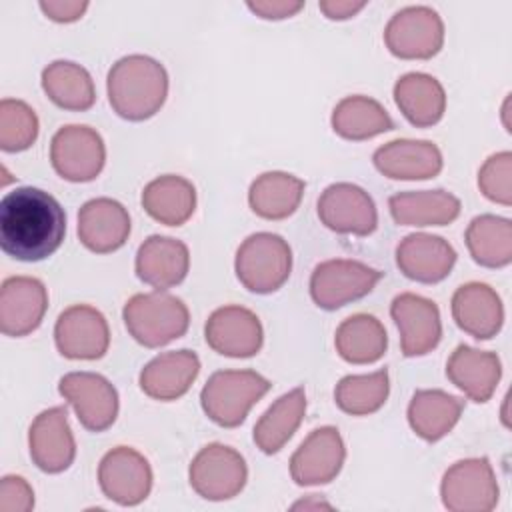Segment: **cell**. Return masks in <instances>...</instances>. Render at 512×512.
I'll return each mask as SVG.
<instances>
[{"mask_svg": "<svg viewBox=\"0 0 512 512\" xmlns=\"http://www.w3.org/2000/svg\"><path fill=\"white\" fill-rule=\"evenodd\" d=\"M334 346L348 364L378 362L388 348V334L382 322L372 314H352L340 322L334 334Z\"/></svg>", "mask_w": 512, "mask_h": 512, "instance_id": "cell-33", "label": "cell"}, {"mask_svg": "<svg viewBox=\"0 0 512 512\" xmlns=\"http://www.w3.org/2000/svg\"><path fill=\"white\" fill-rule=\"evenodd\" d=\"M150 218L166 226H182L196 210V188L178 174H164L150 180L140 196Z\"/></svg>", "mask_w": 512, "mask_h": 512, "instance_id": "cell-30", "label": "cell"}, {"mask_svg": "<svg viewBox=\"0 0 512 512\" xmlns=\"http://www.w3.org/2000/svg\"><path fill=\"white\" fill-rule=\"evenodd\" d=\"M394 102L402 116L416 128H428L446 112L444 86L426 72H408L394 84Z\"/></svg>", "mask_w": 512, "mask_h": 512, "instance_id": "cell-28", "label": "cell"}, {"mask_svg": "<svg viewBox=\"0 0 512 512\" xmlns=\"http://www.w3.org/2000/svg\"><path fill=\"white\" fill-rule=\"evenodd\" d=\"M122 318L130 336L146 348H160L178 340L190 324L186 304L166 290L134 294L126 300Z\"/></svg>", "mask_w": 512, "mask_h": 512, "instance_id": "cell-3", "label": "cell"}, {"mask_svg": "<svg viewBox=\"0 0 512 512\" xmlns=\"http://www.w3.org/2000/svg\"><path fill=\"white\" fill-rule=\"evenodd\" d=\"M508 108H510V96L504 100V106H502V118H504V126H506V130L510 132L512 128H510V124H508Z\"/></svg>", "mask_w": 512, "mask_h": 512, "instance_id": "cell-45", "label": "cell"}, {"mask_svg": "<svg viewBox=\"0 0 512 512\" xmlns=\"http://www.w3.org/2000/svg\"><path fill=\"white\" fill-rule=\"evenodd\" d=\"M206 344L228 358L256 356L264 344L260 318L238 304L216 308L204 324Z\"/></svg>", "mask_w": 512, "mask_h": 512, "instance_id": "cell-15", "label": "cell"}, {"mask_svg": "<svg viewBox=\"0 0 512 512\" xmlns=\"http://www.w3.org/2000/svg\"><path fill=\"white\" fill-rule=\"evenodd\" d=\"M456 264V250L448 240L436 234L414 232L396 246L398 270L422 284L442 282Z\"/></svg>", "mask_w": 512, "mask_h": 512, "instance_id": "cell-20", "label": "cell"}, {"mask_svg": "<svg viewBox=\"0 0 512 512\" xmlns=\"http://www.w3.org/2000/svg\"><path fill=\"white\" fill-rule=\"evenodd\" d=\"M472 260L484 268H504L512 262V222L494 214L470 220L464 234Z\"/></svg>", "mask_w": 512, "mask_h": 512, "instance_id": "cell-36", "label": "cell"}, {"mask_svg": "<svg viewBox=\"0 0 512 512\" xmlns=\"http://www.w3.org/2000/svg\"><path fill=\"white\" fill-rule=\"evenodd\" d=\"M448 380L470 400L488 402L500 382L502 364L498 354L458 344L446 362Z\"/></svg>", "mask_w": 512, "mask_h": 512, "instance_id": "cell-26", "label": "cell"}, {"mask_svg": "<svg viewBox=\"0 0 512 512\" xmlns=\"http://www.w3.org/2000/svg\"><path fill=\"white\" fill-rule=\"evenodd\" d=\"M38 6L46 18L58 24L76 22L88 10V2L84 0H42Z\"/></svg>", "mask_w": 512, "mask_h": 512, "instance_id": "cell-42", "label": "cell"}, {"mask_svg": "<svg viewBox=\"0 0 512 512\" xmlns=\"http://www.w3.org/2000/svg\"><path fill=\"white\" fill-rule=\"evenodd\" d=\"M200 372V358L192 350H170L154 356L138 376L140 390L160 402L178 400L194 384Z\"/></svg>", "mask_w": 512, "mask_h": 512, "instance_id": "cell-25", "label": "cell"}, {"mask_svg": "<svg viewBox=\"0 0 512 512\" xmlns=\"http://www.w3.org/2000/svg\"><path fill=\"white\" fill-rule=\"evenodd\" d=\"M48 310V290L32 276H10L0 288V330L22 338L34 332Z\"/></svg>", "mask_w": 512, "mask_h": 512, "instance_id": "cell-19", "label": "cell"}, {"mask_svg": "<svg viewBox=\"0 0 512 512\" xmlns=\"http://www.w3.org/2000/svg\"><path fill=\"white\" fill-rule=\"evenodd\" d=\"M60 396L74 408L78 422L90 432L108 430L118 416L114 384L96 372H68L58 382Z\"/></svg>", "mask_w": 512, "mask_h": 512, "instance_id": "cell-11", "label": "cell"}, {"mask_svg": "<svg viewBox=\"0 0 512 512\" xmlns=\"http://www.w3.org/2000/svg\"><path fill=\"white\" fill-rule=\"evenodd\" d=\"M304 180L282 170H270L254 178L248 188L252 212L264 220H284L296 212L304 196Z\"/></svg>", "mask_w": 512, "mask_h": 512, "instance_id": "cell-31", "label": "cell"}, {"mask_svg": "<svg viewBox=\"0 0 512 512\" xmlns=\"http://www.w3.org/2000/svg\"><path fill=\"white\" fill-rule=\"evenodd\" d=\"M330 124L340 138L356 142L394 130V120L386 108L378 100L362 94L342 98L332 110Z\"/></svg>", "mask_w": 512, "mask_h": 512, "instance_id": "cell-35", "label": "cell"}, {"mask_svg": "<svg viewBox=\"0 0 512 512\" xmlns=\"http://www.w3.org/2000/svg\"><path fill=\"white\" fill-rule=\"evenodd\" d=\"M66 234L60 202L42 188L20 186L0 200V246L20 262L52 256Z\"/></svg>", "mask_w": 512, "mask_h": 512, "instance_id": "cell-1", "label": "cell"}, {"mask_svg": "<svg viewBox=\"0 0 512 512\" xmlns=\"http://www.w3.org/2000/svg\"><path fill=\"white\" fill-rule=\"evenodd\" d=\"M390 394L388 370L370 374H348L334 388L336 406L350 416H368L378 412Z\"/></svg>", "mask_w": 512, "mask_h": 512, "instance_id": "cell-37", "label": "cell"}, {"mask_svg": "<svg viewBox=\"0 0 512 512\" xmlns=\"http://www.w3.org/2000/svg\"><path fill=\"white\" fill-rule=\"evenodd\" d=\"M30 458L46 474H60L76 458V442L68 424L66 406L42 410L28 430Z\"/></svg>", "mask_w": 512, "mask_h": 512, "instance_id": "cell-18", "label": "cell"}, {"mask_svg": "<svg viewBox=\"0 0 512 512\" xmlns=\"http://www.w3.org/2000/svg\"><path fill=\"white\" fill-rule=\"evenodd\" d=\"M44 94L64 110L84 112L96 102V88L90 72L70 60H54L42 70Z\"/></svg>", "mask_w": 512, "mask_h": 512, "instance_id": "cell-34", "label": "cell"}, {"mask_svg": "<svg viewBox=\"0 0 512 512\" xmlns=\"http://www.w3.org/2000/svg\"><path fill=\"white\" fill-rule=\"evenodd\" d=\"M388 208L400 226H446L460 214V200L448 190H408L388 198Z\"/></svg>", "mask_w": 512, "mask_h": 512, "instance_id": "cell-27", "label": "cell"}, {"mask_svg": "<svg viewBox=\"0 0 512 512\" xmlns=\"http://www.w3.org/2000/svg\"><path fill=\"white\" fill-rule=\"evenodd\" d=\"M108 102L112 110L130 122L152 118L166 102L168 72L144 54H128L112 64L106 78Z\"/></svg>", "mask_w": 512, "mask_h": 512, "instance_id": "cell-2", "label": "cell"}, {"mask_svg": "<svg viewBox=\"0 0 512 512\" xmlns=\"http://www.w3.org/2000/svg\"><path fill=\"white\" fill-rule=\"evenodd\" d=\"M382 276L380 270L358 260H324L312 270L310 298L322 310H338L370 294Z\"/></svg>", "mask_w": 512, "mask_h": 512, "instance_id": "cell-6", "label": "cell"}, {"mask_svg": "<svg viewBox=\"0 0 512 512\" xmlns=\"http://www.w3.org/2000/svg\"><path fill=\"white\" fill-rule=\"evenodd\" d=\"M498 482L488 458H464L442 476L440 496L450 512H490L498 504Z\"/></svg>", "mask_w": 512, "mask_h": 512, "instance_id": "cell-9", "label": "cell"}, {"mask_svg": "<svg viewBox=\"0 0 512 512\" xmlns=\"http://www.w3.org/2000/svg\"><path fill=\"white\" fill-rule=\"evenodd\" d=\"M50 162L68 182H90L106 164L102 136L86 124H66L52 136Z\"/></svg>", "mask_w": 512, "mask_h": 512, "instance_id": "cell-10", "label": "cell"}, {"mask_svg": "<svg viewBox=\"0 0 512 512\" xmlns=\"http://www.w3.org/2000/svg\"><path fill=\"white\" fill-rule=\"evenodd\" d=\"M390 316L400 332V348L406 358L424 356L438 346L442 320L434 300L414 292H402L392 300Z\"/></svg>", "mask_w": 512, "mask_h": 512, "instance_id": "cell-17", "label": "cell"}, {"mask_svg": "<svg viewBox=\"0 0 512 512\" xmlns=\"http://www.w3.org/2000/svg\"><path fill=\"white\" fill-rule=\"evenodd\" d=\"M346 460V446L336 426L312 430L290 458V476L298 486L332 482Z\"/></svg>", "mask_w": 512, "mask_h": 512, "instance_id": "cell-16", "label": "cell"}, {"mask_svg": "<svg viewBox=\"0 0 512 512\" xmlns=\"http://www.w3.org/2000/svg\"><path fill=\"white\" fill-rule=\"evenodd\" d=\"M456 326L476 340H490L504 324V306L496 290L484 282H466L452 294Z\"/></svg>", "mask_w": 512, "mask_h": 512, "instance_id": "cell-24", "label": "cell"}, {"mask_svg": "<svg viewBox=\"0 0 512 512\" xmlns=\"http://www.w3.org/2000/svg\"><path fill=\"white\" fill-rule=\"evenodd\" d=\"M248 10L264 20H284L296 16L302 8V0H250L246 2Z\"/></svg>", "mask_w": 512, "mask_h": 512, "instance_id": "cell-41", "label": "cell"}, {"mask_svg": "<svg viewBox=\"0 0 512 512\" xmlns=\"http://www.w3.org/2000/svg\"><path fill=\"white\" fill-rule=\"evenodd\" d=\"M478 188L496 204H512V154L508 150L486 158L478 170Z\"/></svg>", "mask_w": 512, "mask_h": 512, "instance_id": "cell-39", "label": "cell"}, {"mask_svg": "<svg viewBox=\"0 0 512 512\" xmlns=\"http://www.w3.org/2000/svg\"><path fill=\"white\" fill-rule=\"evenodd\" d=\"M128 236L130 214L118 200L100 196L78 210V238L86 250L108 254L122 248Z\"/></svg>", "mask_w": 512, "mask_h": 512, "instance_id": "cell-21", "label": "cell"}, {"mask_svg": "<svg viewBox=\"0 0 512 512\" xmlns=\"http://www.w3.org/2000/svg\"><path fill=\"white\" fill-rule=\"evenodd\" d=\"M316 210L320 222L338 234L368 236L378 226V212L372 196L352 182L330 184L320 194Z\"/></svg>", "mask_w": 512, "mask_h": 512, "instance_id": "cell-14", "label": "cell"}, {"mask_svg": "<svg viewBox=\"0 0 512 512\" xmlns=\"http://www.w3.org/2000/svg\"><path fill=\"white\" fill-rule=\"evenodd\" d=\"M58 352L70 360H98L108 352L110 328L100 310L74 304L60 312L54 324Z\"/></svg>", "mask_w": 512, "mask_h": 512, "instance_id": "cell-13", "label": "cell"}, {"mask_svg": "<svg viewBox=\"0 0 512 512\" xmlns=\"http://www.w3.org/2000/svg\"><path fill=\"white\" fill-rule=\"evenodd\" d=\"M150 462L130 446L108 450L98 464V484L102 494L120 504L136 506L144 502L152 490Z\"/></svg>", "mask_w": 512, "mask_h": 512, "instance_id": "cell-12", "label": "cell"}, {"mask_svg": "<svg viewBox=\"0 0 512 512\" xmlns=\"http://www.w3.org/2000/svg\"><path fill=\"white\" fill-rule=\"evenodd\" d=\"M270 386V380L256 370H218L206 380L200 392V404L214 424L236 428Z\"/></svg>", "mask_w": 512, "mask_h": 512, "instance_id": "cell-4", "label": "cell"}, {"mask_svg": "<svg viewBox=\"0 0 512 512\" xmlns=\"http://www.w3.org/2000/svg\"><path fill=\"white\" fill-rule=\"evenodd\" d=\"M372 162L390 180H428L440 174L444 160L430 140L398 138L376 148Z\"/></svg>", "mask_w": 512, "mask_h": 512, "instance_id": "cell-22", "label": "cell"}, {"mask_svg": "<svg viewBox=\"0 0 512 512\" xmlns=\"http://www.w3.org/2000/svg\"><path fill=\"white\" fill-rule=\"evenodd\" d=\"M234 272L240 284L250 292H276L290 278L292 248L274 232L250 234L236 250Z\"/></svg>", "mask_w": 512, "mask_h": 512, "instance_id": "cell-5", "label": "cell"}, {"mask_svg": "<svg viewBox=\"0 0 512 512\" xmlns=\"http://www.w3.org/2000/svg\"><path fill=\"white\" fill-rule=\"evenodd\" d=\"M306 414V392L302 386H296L276 398L268 410L254 424V444L264 454L280 452L286 442L294 436L302 418Z\"/></svg>", "mask_w": 512, "mask_h": 512, "instance_id": "cell-32", "label": "cell"}, {"mask_svg": "<svg viewBox=\"0 0 512 512\" xmlns=\"http://www.w3.org/2000/svg\"><path fill=\"white\" fill-rule=\"evenodd\" d=\"M384 44L396 58L428 60L444 46V22L430 6H406L388 20Z\"/></svg>", "mask_w": 512, "mask_h": 512, "instance_id": "cell-8", "label": "cell"}, {"mask_svg": "<svg viewBox=\"0 0 512 512\" xmlns=\"http://www.w3.org/2000/svg\"><path fill=\"white\" fill-rule=\"evenodd\" d=\"M134 270L144 284L156 290L174 288L190 270L188 246L178 238L152 234L140 244Z\"/></svg>", "mask_w": 512, "mask_h": 512, "instance_id": "cell-23", "label": "cell"}, {"mask_svg": "<svg viewBox=\"0 0 512 512\" xmlns=\"http://www.w3.org/2000/svg\"><path fill=\"white\" fill-rule=\"evenodd\" d=\"M38 116L24 102L4 98L0 102V148L4 152H22L38 138Z\"/></svg>", "mask_w": 512, "mask_h": 512, "instance_id": "cell-38", "label": "cell"}, {"mask_svg": "<svg viewBox=\"0 0 512 512\" xmlns=\"http://www.w3.org/2000/svg\"><path fill=\"white\" fill-rule=\"evenodd\" d=\"M302 508H304V510H310V508H312V510H318V508H328V510H330L332 506H330L328 502H324L322 498H318L316 494H310L306 500H300V502H296V504L292 506V510H302Z\"/></svg>", "mask_w": 512, "mask_h": 512, "instance_id": "cell-44", "label": "cell"}, {"mask_svg": "<svg viewBox=\"0 0 512 512\" xmlns=\"http://www.w3.org/2000/svg\"><path fill=\"white\" fill-rule=\"evenodd\" d=\"M318 8L328 20H348L356 16L362 8H366V2L364 0H320Z\"/></svg>", "mask_w": 512, "mask_h": 512, "instance_id": "cell-43", "label": "cell"}, {"mask_svg": "<svg viewBox=\"0 0 512 512\" xmlns=\"http://www.w3.org/2000/svg\"><path fill=\"white\" fill-rule=\"evenodd\" d=\"M34 508L32 486L16 474L0 480V512H30Z\"/></svg>", "mask_w": 512, "mask_h": 512, "instance_id": "cell-40", "label": "cell"}, {"mask_svg": "<svg viewBox=\"0 0 512 512\" xmlns=\"http://www.w3.org/2000/svg\"><path fill=\"white\" fill-rule=\"evenodd\" d=\"M464 400L440 388L416 390L408 404V424L426 442H438L460 420Z\"/></svg>", "mask_w": 512, "mask_h": 512, "instance_id": "cell-29", "label": "cell"}, {"mask_svg": "<svg viewBox=\"0 0 512 512\" xmlns=\"http://www.w3.org/2000/svg\"><path fill=\"white\" fill-rule=\"evenodd\" d=\"M248 480L244 456L232 446L212 442L198 450L188 468L192 490L204 500L222 502L238 496Z\"/></svg>", "mask_w": 512, "mask_h": 512, "instance_id": "cell-7", "label": "cell"}]
</instances>
